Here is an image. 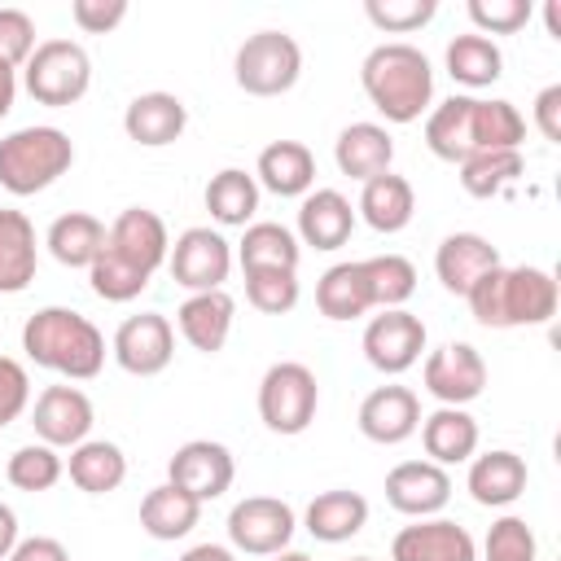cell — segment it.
<instances>
[{
  "label": "cell",
  "instance_id": "cell-34",
  "mask_svg": "<svg viewBox=\"0 0 561 561\" xmlns=\"http://www.w3.org/2000/svg\"><path fill=\"white\" fill-rule=\"evenodd\" d=\"M48 254L61 263V267H92V259L101 254L105 245V224L88 210H70V215H57L48 224V237H44Z\"/></svg>",
  "mask_w": 561,
  "mask_h": 561
},
{
  "label": "cell",
  "instance_id": "cell-55",
  "mask_svg": "<svg viewBox=\"0 0 561 561\" xmlns=\"http://www.w3.org/2000/svg\"><path fill=\"white\" fill-rule=\"evenodd\" d=\"M543 18H548V31H552V35H561V18H557V4H548V9H543Z\"/></svg>",
  "mask_w": 561,
  "mask_h": 561
},
{
  "label": "cell",
  "instance_id": "cell-4",
  "mask_svg": "<svg viewBox=\"0 0 561 561\" xmlns=\"http://www.w3.org/2000/svg\"><path fill=\"white\" fill-rule=\"evenodd\" d=\"M75 162V145L61 127H18L0 140V184L13 197L44 193L53 180H61Z\"/></svg>",
  "mask_w": 561,
  "mask_h": 561
},
{
  "label": "cell",
  "instance_id": "cell-15",
  "mask_svg": "<svg viewBox=\"0 0 561 561\" xmlns=\"http://www.w3.org/2000/svg\"><path fill=\"white\" fill-rule=\"evenodd\" d=\"M92 399L79 386H44L31 408V425L48 447H79L92 434Z\"/></svg>",
  "mask_w": 561,
  "mask_h": 561
},
{
  "label": "cell",
  "instance_id": "cell-53",
  "mask_svg": "<svg viewBox=\"0 0 561 561\" xmlns=\"http://www.w3.org/2000/svg\"><path fill=\"white\" fill-rule=\"evenodd\" d=\"M13 96H18V70L9 61H0V118L13 110Z\"/></svg>",
  "mask_w": 561,
  "mask_h": 561
},
{
  "label": "cell",
  "instance_id": "cell-48",
  "mask_svg": "<svg viewBox=\"0 0 561 561\" xmlns=\"http://www.w3.org/2000/svg\"><path fill=\"white\" fill-rule=\"evenodd\" d=\"M26 403H31V377H26V368L18 359L0 355V430L13 425L26 412Z\"/></svg>",
  "mask_w": 561,
  "mask_h": 561
},
{
  "label": "cell",
  "instance_id": "cell-52",
  "mask_svg": "<svg viewBox=\"0 0 561 561\" xmlns=\"http://www.w3.org/2000/svg\"><path fill=\"white\" fill-rule=\"evenodd\" d=\"M13 548H18V513L9 504H0V561H9Z\"/></svg>",
  "mask_w": 561,
  "mask_h": 561
},
{
  "label": "cell",
  "instance_id": "cell-8",
  "mask_svg": "<svg viewBox=\"0 0 561 561\" xmlns=\"http://www.w3.org/2000/svg\"><path fill=\"white\" fill-rule=\"evenodd\" d=\"M294 530H298V517L276 495H245L228 513V539L245 557H276V552H285Z\"/></svg>",
  "mask_w": 561,
  "mask_h": 561
},
{
  "label": "cell",
  "instance_id": "cell-12",
  "mask_svg": "<svg viewBox=\"0 0 561 561\" xmlns=\"http://www.w3.org/2000/svg\"><path fill=\"white\" fill-rule=\"evenodd\" d=\"M237 478V465H232V451L215 438H188L184 447H175V456L167 460V482L188 491L197 504L206 500H219Z\"/></svg>",
  "mask_w": 561,
  "mask_h": 561
},
{
  "label": "cell",
  "instance_id": "cell-46",
  "mask_svg": "<svg viewBox=\"0 0 561 561\" xmlns=\"http://www.w3.org/2000/svg\"><path fill=\"white\" fill-rule=\"evenodd\" d=\"M530 0H469V18L478 26V35H513L530 22Z\"/></svg>",
  "mask_w": 561,
  "mask_h": 561
},
{
  "label": "cell",
  "instance_id": "cell-28",
  "mask_svg": "<svg viewBox=\"0 0 561 561\" xmlns=\"http://www.w3.org/2000/svg\"><path fill=\"white\" fill-rule=\"evenodd\" d=\"M359 215H364V224L373 228V232H403L408 224H412V210H416V193H412V184L403 180V175H394V171H386V175H373L364 188H359V206H355Z\"/></svg>",
  "mask_w": 561,
  "mask_h": 561
},
{
  "label": "cell",
  "instance_id": "cell-36",
  "mask_svg": "<svg viewBox=\"0 0 561 561\" xmlns=\"http://www.w3.org/2000/svg\"><path fill=\"white\" fill-rule=\"evenodd\" d=\"M206 210L224 228H245L254 219V210H259V180L250 171H241V167H224L206 184Z\"/></svg>",
  "mask_w": 561,
  "mask_h": 561
},
{
  "label": "cell",
  "instance_id": "cell-5",
  "mask_svg": "<svg viewBox=\"0 0 561 561\" xmlns=\"http://www.w3.org/2000/svg\"><path fill=\"white\" fill-rule=\"evenodd\" d=\"M22 83H26V92L39 105L66 110V105H75V101L88 96V88H92V57L75 39H44L26 57Z\"/></svg>",
  "mask_w": 561,
  "mask_h": 561
},
{
  "label": "cell",
  "instance_id": "cell-51",
  "mask_svg": "<svg viewBox=\"0 0 561 561\" xmlns=\"http://www.w3.org/2000/svg\"><path fill=\"white\" fill-rule=\"evenodd\" d=\"M9 561H70V552L53 535H31V539H18V548L9 552Z\"/></svg>",
  "mask_w": 561,
  "mask_h": 561
},
{
  "label": "cell",
  "instance_id": "cell-26",
  "mask_svg": "<svg viewBox=\"0 0 561 561\" xmlns=\"http://www.w3.org/2000/svg\"><path fill=\"white\" fill-rule=\"evenodd\" d=\"M421 447L434 465H465L478 451V421L465 408H434L430 416H421Z\"/></svg>",
  "mask_w": 561,
  "mask_h": 561
},
{
  "label": "cell",
  "instance_id": "cell-7",
  "mask_svg": "<svg viewBox=\"0 0 561 561\" xmlns=\"http://www.w3.org/2000/svg\"><path fill=\"white\" fill-rule=\"evenodd\" d=\"M320 386L316 373L298 359H280L259 381V416L272 434H302L316 421Z\"/></svg>",
  "mask_w": 561,
  "mask_h": 561
},
{
  "label": "cell",
  "instance_id": "cell-22",
  "mask_svg": "<svg viewBox=\"0 0 561 561\" xmlns=\"http://www.w3.org/2000/svg\"><path fill=\"white\" fill-rule=\"evenodd\" d=\"M333 162L342 175L368 184L373 175H386L394 162V140L381 123H351L333 140Z\"/></svg>",
  "mask_w": 561,
  "mask_h": 561
},
{
  "label": "cell",
  "instance_id": "cell-54",
  "mask_svg": "<svg viewBox=\"0 0 561 561\" xmlns=\"http://www.w3.org/2000/svg\"><path fill=\"white\" fill-rule=\"evenodd\" d=\"M180 561H237V552L224 548V543H197V548H188Z\"/></svg>",
  "mask_w": 561,
  "mask_h": 561
},
{
  "label": "cell",
  "instance_id": "cell-44",
  "mask_svg": "<svg viewBox=\"0 0 561 561\" xmlns=\"http://www.w3.org/2000/svg\"><path fill=\"white\" fill-rule=\"evenodd\" d=\"M364 13H368V22H373L377 31H386V35H408V31L425 26V22L438 13V4H434V0H368Z\"/></svg>",
  "mask_w": 561,
  "mask_h": 561
},
{
  "label": "cell",
  "instance_id": "cell-1",
  "mask_svg": "<svg viewBox=\"0 0 561 561\" xmlns=\"http://www.w3.org/2000/svg\"><path fill=\"white\" fill-rule=\"evenodd\" d=\"M469 311L486 329H526V324H548L557 316L561 289L548 267H491L469 294Z\"/></svg>",
  "mask_w": 561,
  "mask_h": 561
},
{
  "label": "cell",
  "instance_id": "cell-18",
  "mask_svg": "<svg viewBox=\"0 0 561 561\" xmlns=\"http://www.w3.org/2000/svg\"><path fill=\"white\" fill-rule=\"evenodd\" d=\"M421 430V399L408 386H377L359 403V434L368 443L394 447Z\"/></svg>",
  "mask_w": 561,
  "mask_h": 561
},
{
  "label": "cell",
  "instance_id": "cell-29",
  "mask_svg": "<svg viewBox=\"0 0 561 561\" xmlns=\"http://www.w3.org/2000/svg\"><path fill=\"white\" fill-rule=\"evenodd\" d=\"M298 259H302L298 237L285 224H272V219L245 224V237L237 241L241 272H298Z\"/></svg>",
  "mask_w": 561,
  "mask_h": 561
},
{
  "label": "cell",
  "instance_id": "cell-47",
  "mask_svg": "<svg viewBox=\"0 0 561 561\" xmlns=\"http://www.w3.org/2000/svg\"><path fill=\"white\" fill-rule=\"evenodd\" d=\"M35 53V22L22 9H0V61H9L13 70L26 66V57Z\"/></svg>",
  "mask_w": 561,
  "mask_h": 561
},
{
  "label": "cell",
  "instance_id": "cell-57",
  "mask_svg": "<svg viewBox=\"0 0 561 561\" xmlns=\"http://www.w3.org/2000/svg\"><path fill=\"white\" fill-rule=\"evenodd\" d=\"M351 561H373V557H351Z\"/></svg>",
  "mask_w": 561,
  "mask_h": 561
},
{
  "label": "cell",
  "instance_id": "cell-45",
  "mask_svg": "<svg viewBox=\"0 0 561 561\" xmlns=\"http://www.w3.org/2000/svg\"><path fill=\"white\" fill-rule=\"evenodd\" d=\"M482 552H486V561H535L539 543H535V530L522 517H500L486 530V548Z\"/></svg>",
  "mask_w": 561,
  "mask_h": 561
},
{
  "label": "cell",
  "instance_id": "cell-40",
  "mask_svg": "<svg viewBox=\"0 0 561 561\" xmlns=\"http://www.w3.org/2000/svg\"><path fill=\"white\" fill-rule=\"evenodd\" d=\"M364 272H368L373 307H381V311L403 307L416 294V267L403 254H373V259H364Z\"/></svg>",
  "mask_w": 561,
  "mask_h": 561
},
{
  "label": "cell",
  "instance_id": "cell-50",
  "mask_svg": "<svg viewBox=\"0 0 561 561\" xmlns=\"http://www.w3.org/2000/svg\"><path fill=\"white\" fill-rule=\"evenodd\" d=\"M535 127L543 131V140H561V83H548L535 96Z\"/></svg>",
  "mask_w": 561,
  "mask_h": 561
},
{
  "label": "cell",
  "instance_id": "cell-41",
  "mask_svg": "<svg viewBox=\"0 0 561 561\" xmlns=\"http://www.w3.org/2000/svg\"><path fill=\"white\" fill-rule=\"evenodd\" d=\"M61 473H66V465H61L57 447H48V443H26L4 465V478L18 491H53L61 482Z\"/></svg>",
  "mask_w": 561,
  "mask_h": 561
},
{
  "label": "cell",
  "instance_id": "cell-20",
  "mask_svg": "<svg viewBox=\"0 0 561 561\" xmlns=\"http://www.w3.org/2000/svg\"><path fill=\"white\" fill-rule=\"evenodd\" d=\"M184 127H188V110L175 92H140L123 110V131L145 149H162L180 140Z\"/></svg>",
  "mask_w": 561,
  "mask_h": 561
},
{
  "label": "cell",
  "instance_id": "cell-3",
  "mask_svg": "<svg viewBox=\"0 0 561 561\" xmlns=\"http://www.w3.org/2000/svg\"><path fill=\"white\" fill-rule=\"evenodd\" d=\"M22 351L70 381H92L105 368V333L70 307H39L22 324Z\"/></svg>",
  "mask_w": 561,
  "mask_h": 561
},
{
  "label": "cell",
  "instance_id": "cell-23",
  "mask_svg": "<svg viewBox=\"0 0 561 561\" xmlns=\"http://www.w3.org/2000/svg\"><path fill=\"white\" fill-rule=\"evenodd\" d=\"M355 232V210L337 188H311L298 206V237L311 250H342Z\"/></svg>",
  "mask_w": 561,
  "mask_h": 561
},
{
  "label": "cell",
  "instance_id": "cell-19",
  "mask_svg": "<svg viewBox=\"0 0 561 561\" xmlns=\"http://www.w3.org/2000/svg\"><path fill=\"white\" fill-rule=\"evenodd\" d=\"M491 267H500V250L482 237V232H451L438 241L434 250V272L443 280L447 294H469Z\"/></svg>",
  "mask_w": 561,
  "mask_h": 561
},
{
  "label": "cell",
  "instance_id": "cell-42",
  "mask_svg": "<svg viewBox=\"0 0 561 561\" xmlns=\"http://www.w3.org/2000/svg\"><path fill=\"white\" fill-rule=\"evenodd\" d=\"M88 280H92V294H96V298H105V302H131V298H140V294L149 289L153 276L136 272L131 263H123L118 254H110V250L101 245V254H96L92 267H88Z\"/></svg>",
  "mask_w": 561,
  "mask_h": 561
},
{
  "label": "cell",
  "instance_id": "cell-49",
  "mask_svg": "<svg viewBox=\"0 0 561 561\" xmlns=\"http://www.w3.org/2000/svg\"><path fill=\"white\" fill-rule=\"evenodd\" d=\"M70 18H75L79 31L105 35V31H114L127 18V0H75L70 4Z\"/></svg>",
  "mask_w": 561,
  "mask_h": 561
},
{
  "label": "cell",
  "instance_id": "cell-6",
  "mask_svg": "<svg viewBox=\"0 0 561 561\" xmlns=\"http://www.w3.org/2000/svg\"><path fill=\"white\" fill-rule=\"evenodd\" d=\"M298 75L302 48L289 31H254L232 57V79L250 96H280L298 83Z\"/></svg>",
  "mask_w": 561,
  "mask_h": 561
},
{
  "label": "cell",
  "instance_id": "cell-56",
  "mask_svg": "<svg viewBox=\"0 0 561 561\" xmlns=\"http://www.w3.org/2000/svg\"><path fill=\"white\" fill-rule=\"evenodd\" d=\"M272 561H311V557H307V552H294V548H285V552H276Z\"/></svg>",
  "mask_w": 561,
  "mask_h": 561
},
{
  "label": "cell",
  "instance_id": "cell-32",
  "mask_svg": "<svg viewBox=\"0 0 561 561\" xmlns=\"http://www.w3.org/2000/svg\"><path fill=\"white\" fill-rule=\"evenodd\" d=\"M425 145L434 158L456 167L473 158V96H447L443 105H434L425 118Z\"/></svg>",
  "mask_w": 561,
  "mask_h": 561
},
{
  "label": "cell",
  "instance_id": "cell-25",
  "mask_svg": "<svg viewBox=\"0 0 561 561\" xmlns=\"http://www.w3.org/2000/svg\"><path fill=\"white\" fill-rule=\"evenodd\" d=\"M254 180L276 197H307L316 184V158L302 140H272L254 162Z\"/></svg>",
  "mask_w": 561,
  "mask_h": 561
},
{
  "label": "cell",
  "instance_id": "cell-37",
  "mask_svg": "<svg viewBox=\"0 0 561 561\" xmlns=\"http://www.w3.org/2000/svg\"><path fill=\"white\" fill-rule=\"evenodd\" d=\"M447 75L456 79V83H465V88H491L500 75H504V53H500V44L495 39H486V35H478V31H469V35H456L451 44H447Z\"/></svg>",
  "mask_w": 561,
  "mask_h": 561
},
{
  "label": "cell",
  "instance_id": "cell-9",
  "mask_svg": "<svg viewBox=\"0 0 561 561\" xmlns=\"http://www.w3.org/2000/svg\"><path fill=\"white\" fill-rule=\"evenodd\" d=\"M167 267L175 276V285H184L188 294H206V289H224L228 272H232V245L224 241V232L215 228H184L171 250H167Z\"/></svg>",
  "mask_w": 561,
  "mask_h": 561
},
{
  "label": "cell",
  "instance_id": "cell-33",
  "mask_svg": "<svg viewBox=\"0 0 561 561\" xmlns=\"http://www.w3.org/2000/svg\"><path fill=\"white\" fill-rule=\"evenodd\" d=\"M35 224L22 210H0V294H22L35 280Z\"/></svg>",
  "mask_w": 561,
  "mask_h": 561
},
{
  "label": "cell",
  "instance_id": "cell-17",
  "mask_svg": "<svg viewBox=\"0 0 561 561\" xmlns=\"http://www.w3.org/2000/svg\"><path fill=\"white\" fill-rule=\"evenodd\" d=\"M390 561H478V543L447 517H416L394 535Z\"/></svg>",
  "mask_w": 561,
  "mask_h": 561
},
{
  "label": "cell",
  "instance_id": "cell-31",
  "mask_svg": "<svg viewBox=\"0 0 561 561\" xmlns=\"http://www.w3.org/2000/svg\"><path fill=\"white\" fill-rule=\"evenodd\" d=\"M66 473L79 491L88 495H110L123 486L127 478V456L118 443L110 438H83L79 447H70V460H66Z\"/></svg>",
  "mask_w": 561,
  "mask_h": 561
},
{
  "label": "cell",
  "instance_id": "cell-30",
  "mask_svg": "<svg viewBox=\"0 0 561 561\" xmlns=\"http://www.w3.org/2000/svg\"><path fill=\"white\" fill-rule=\"evenodd\" d=\"M316 307H320L324 320H359V316H368L373 311V289H368L364 259L333 263L316 285Z\"/></svg>",
  "mask_w": 561,
  "mask_h": 561
},
{
  "label": "cell",
  "instance_id": "cell-21",
  "mask_svg": "<svg viewBox=\"0 0 561 561\" xmlns=\"http://www.w3.org/2000/svg\"><path fill=\"white\" fill-rule=\"evenodd\" d=\"M232 316H237V302L224 294V289H206V294H188L175 311V324L184 333V342L202 355H219L228 333H232Z\"/></svg>",
  "mask_w": 561,
  "mask_h": 561
},
{
  "label": "cell",
  "instance_id": "cell-14",
  "mask_svg": "<svg viewBox=\"0 0 561 561\" xmlns=\"http://www.w3.org/2000/svg\"><path fill=\"white\" fill-rule=\"evenodd\" d=\"M105 250L118 254L123 263H131L136 272L153 276V272L167 263L171 237H167L162 215H153L149 206H127V210L105 228Z\"/></svg>",
  "mask_w": 561,
  "mask_h": 561
},
{
  "label": "cell",
  "instance_id": "cell-2",
  "mask_svg": "<svg viewBox=\"0 0 561 561\" xmlns=\"http://www.w3.org/2000/svg\"><path fill=\"white\" fill-rule=\"evenodd\" d=\"M364 96L386 114V123H416L434 101V70L430 57L408 39H386L368 48L359 61Z\"/></svg>",
  "mask_w": 561,
  "mask_h": 561
},
{
  "label": "cell",
  "instance_id": "cell-39",
  "mask_svg": "<svg viewBox=\"0 0 561 561\" xmlns=\"http://www.w3.org/2000/svg\"><path fill=\"white\" fill-rule=\"evenodd\" d=\"M522 171H526L522 149H486V153H473V158L460 162V184H465L469 197H495Z\"/></svg>",
  "mask_w": 561,
  "mask_h": 561
},
{
  "label": "cell",
  "instance_id": "cell-35",
  "mask_svg": "<svg viewBox=\"0 0 561 561\" xmlns=\"http://www.w3.org/2000/svg\"><path fill=\"white\" fill-rule=\"evenodd\" d=\"M197 517H202V504H197L188 491L171 486V482L153 486V491L140 500V526H145L149 539H162V543L184 539V535L197 526Z\"/></svg>",
  "mask_w": 561,
  "mask_h": 561
},
{
  "label": "cell",
  "instance_id": "cell-11",
  "mask_svg": "<svg viewBox=\"0 0 561 561\" xmlns=\"http://www.w3.org/2000/svg\"><path fill=\"white\" fill-rule=\"evenodd\" d=\"M114 359L123 373L131 377H158L171 355H175V329L162 311H140V316H127L118 329H114V342H110Z\"/></svg>",
  "mask_w": 561,
  "mask_h": 561
},
{
  "label": "cell",
  "instance_id": "cell-43",
  "mask_svg": "<svg viewBox=\"0 0 561 561\" xmlns=\"http://www.w3.org/2000/svg\"><path fill=\"white\" fill-rule=\"evenodd\" d=\"M245 298L263 316H285L302 298L298 272H245Z\"/></svg>",
  "mask_w": 561,
  "mask_h": 561
},
{
  "label": "cell",
  "instance_id": "cell-16",
  "mask_svg": "<svg viewBox=\"0 0 561 561\" xmlns=\"http://www.w3.org/2000/svg\"><path fill=\"white\" fill-rule=\"evenodd\" d=\"M451 500V473L434 460H403L386 473V504L403 517H438Z\"/></svg>",
  "mask_w": 561,
  "mask_h": 561
},
{
  "label": "cell",
  "instance_id": "cell-10",
  "mask_svg": "<svg viewBox=\"0 0 561 561\" xmlns=\"http://www.w3.org/2000/svg\"><path fill=\"white\" fill-rule=\"evenodd\" d=\"M421 381L443 408H465L486 390V359L469 342H443L425 355Z\"/></svg>",
  "mask_w": 561,
  "mask_h": 561
},
{
  "label": "cell",
  "instance_id": "cell-27",
  "mask_svg": "<svg viewBox=\"0 0 561 561\" xmlns=\"http://www.w3.org/2000/svg\"><path fill=\"white\" fill-rule=\"evenodd\" d=\"M302 526L320 543H346V539H355L368 526V500L359 491H342V486L337 491H320L307 504Z\"/></svg>",
  "mask_w": 561,
  "mask_h": 561
},
{
  "label": "cell",
  "instance_id": "cell-13",
  "mask_svg": "<svg viewBox=\"0 0 561 561\" xmlns=\"http://www.w3.org/2000/svg\"><path fill=\"white\" fill-rule=\"evenodd\" d=\"M421 351H425V324L403 307L373 316L364 329V359L386 377L408 373L421 359Z\"/></svg>",
  "mask_w": 561,
  "mask_h": 561
},
{
  "label": "cell",
  "instance_id": "cell-24",
  "mask_svg": "<svg viewBox=\"0 0 561 561\" xmlns=\"http://www.w3.org/2000/svg\"><path fill=\"white\" fill-rule=\"evenodd\" d=\"M526 460L508 447H495V451H482L469 460V495L482 504V508H504L513 500H522L526 491Z\"/></svg>",
  "mask_w": 561,
  "mask_h": 561
},
{
  "label": "cell",
  "instance_id": "cell-38",
  "mask_svg": "<svg viewBox=\"0 0 561 561\" xmlns=\"http://www.w3.org/2000/svg\"><path fill=\"white\" fill-rule=\"evenodd\" d=\"M522 140H526V118L517 114L513 101H482V96H473V153L522 149Z\"/></svg>",
  "mask_w": 561,
  "mask_h": 561
}]
</instances>
